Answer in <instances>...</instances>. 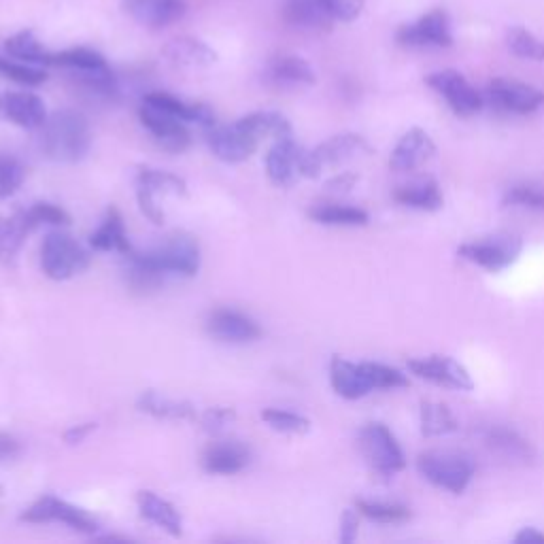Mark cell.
<instances>
[{"label": "cell", "mask_w": 544, "mask_h": 544, "mask_svg": "<svg viewBox=\"0 0 544 544\" xmlns=\"http://www.w3.org/2000/svg\"><path fill=\"white\" fill-rule=\"evenodd\" d=\"M39 130V149L51 162H81L92 147V130L88 119L71 109L56 111L47 117V122Z\"/></svg>", "instance_id": "1"}, {"label": "cell", "mask_w": 544, "mask_h": 544, "mask_svg": "<svg viewBox=\"0 0 544 544\" xmlns=\"http://www.w3.org/2000/svg\"><path fill=\"white\" fill-rule=\"evenodd\" d=\"M330 383L340 398L360 400L374 389L406 387L408 379L391 366L379 362H349L336 355L330 364Z\"/></svg>", "instance_id": "2"}, {"label": "cell", "mask_w": 544, "mask_h": 544, "mask_svg": "<svg viewBox=\"0 0 544 544\" xmlns=\"http://www.w3.org/2000/svg\"><path fill=\"white\" fill-rule=\"evenodd\" d=\"M92 255L71 234L49 232L41 245V270L54 281H68L90 268Z\"/></svg>", "instance_id": "3"}, {"label": "cell", "mask_w": 544, "mask_h": 544, "mask_svg": "<svg viewBox=\"0 0 544 544\" xmlns=\"http://www.w3.org/2000/svg\"><path fill=\"white\" fill-rule=\"evenodd\" d=\"M417 470L434 487L451 493H464L474 476V462L466 453L428 451L419 455Z\"/></svg>", "instance_id": "4"}, {"label": "cell", "mask_w": 544, "mask_h": 544, "mask_svg": "<svg viewBox=\"0 0 544 544\" xmlns=\"http://www.w3.org/2000/svg\"><path fill=\"white\" fill-rule=\"evenodd\" d=\"M357 447H360L366 464L383 476L398 474L406 466L398 440L385 423H366L357 436Z\"/></svg>", "instance_id": "5"}, {"label": "cell", "mask_w": 544, "mask_h": 544, "mask_svg": "<svg viewBox=\"0 0 544 544\" xmlns=\"http://www.w3.org/2000/svg\"><path fill=\"white\" fill-rule=\"evenodd\" d=\"M143 258L166 277H194L200 268V247L192 236L177 234L156 249L145 251Z\"/></svg>", "instance_id": "6"}, {"label": "cell", "mask_w": 544, "mask_h": 544, "mask_svg": "<svg viewBox=\"0 0 544 544\" xmlns=\"http://www.w3.org/2000/svg\"><path fill=\"white\" fill-rule=\"evenodd\" d=\"M366 149H368V143L364 141V136L353 134V132L336 134L332 136V139L317 145L313 151H304L302 162H300V177L315 179L326 168L343 164L351 160L355 153L366 151Z\"/></svg>", "instance_id": "7"}, {"label": "cell", "mask_w": 544, "mask_h": 544, "mask_svg": "<svg viewBox=\"0 0 544 544\" xmlns=\"http://www.w3.org/2000/svg\"><path fill=\"white\" fill-rule=\"evenodd\" d=\"M521 249V238L510 234H496L483 238V241L464 243L457 249V255L489 272H500L517 262Z\"/></svg>", "instance_id": "8"}, {"label": "cell", "mask_w": 544, "mask_h": 544, "mask_svg": "<svg viewBox=\"0 0 544 544\" xmlns=\"http://www.w3.org/2000/svg\"><path fill=\"white\" fill-rule=\"evenodd\" d=\"M20 519L26 523H62L81 534H94L98 530V521L90 513L56 496L39 498L24 510Z\"/></svg>", "instance_id": "9"}, {"label": "cell", "mask_w": 544, "mask_h": 544, "mask_svg": "<svg viewBox=\"0 0 544 544\" xmlns=\"http://www.w3.org/2000/svg\"><path fill=\"white\" fill-rule=\"evenodd\" d=\"M493 107L515 115H530L544 105V92L515 79H493L487 88Z\"/></svg>", "instance_id": "10"}, {"label": "cell", "mask_w": 544, "mask_h": 544, "mask_svg": "<svg viewBox=\"0 0 544 544\" xmlns=\"http://www.w3.org/2000/svg\"><path fill=\"white\" fill-rule=\"evenodd\" d=\"M428 85L447 100L455 115L472 117L483 109V96L476 92L464 75L457 71H438L428 75Z\"/></svg>", "instance_id": "11"}, {"label": "cell", "mask_w": 544, "mask_h": 544, "mask_svg": "<svg viewBox=\"0 0 544 544\" xmlns=\"http://www.w3.org/2000/svg\"><path fill=\"white\" fill-rule=\"evenodd\" d=\"M408 370L417 374L419 379L432 381L442 387H451L459 391L474 389V381L466 366H462L449 355H430L419 357V360H408Z\"/></svg>", "instance_id": "12"}, {"label": "cell", "mask_w": 544, "mask_h": 544, "mask_svg": "<svg viewBox=\"0 0 544 544\" xmlns=\"http://www.w3.org/2000/svg\"><path fill=\"white\" fill-rule=\"evenodd\" d=\"M139 119H141V124L147 128V132L166 151L183 153L187 147L192 145L190 130H187L185 122H181V119L175 115H170L158 107H151V105H147V102H143V107L139 111Z\"/></svg>", "instance_id": "13"}, {"label": "cell", "mask_w": 544, "mask_h": 544, "mask_svg": "<svg viewBox=\"0 0 544 544\" xmlns=\"http://www.w3.org/2000/svg\"><path fill=\"white\" fill-rule=\"evenodd\" d=\"M396 39L404 47H451L453 34L445 11H430L417 22L406 24L398 30Z\"/></svg>", "instance_id": "14"}, {"label": "cell", "mask_w": 544, "mask_h": 544, "mask_svg": "<svg viewBox=\"0 0 544 544\" xmlns=\"http://www.w3.org/2000/svg\"><path fill=\"white\" fill-rule=\"evenodd\" d=\"M207 141L213 156L226 164H241L249 160L253 153L258 151V145L262 143L258 136H253L238 122L232 126L213 128L207 136Z\"/></svg>", "instance_id": "15"}, {"label": "cell", "mask_w": 544, "mask_h": 544, "mask_svg": "<svg viewBox=\"0 0 544 544\" xmlns=\"http://www.w3.org/2000/svg\"><path fill=\"white\" fill-rule=\"evenodd\" d=\"M207 332L219 343L245 345L262 336L260 323L236 309H215L207 317Z\"/></svg>", "instance_id": "16"}, {"label": "cell", "mask_w": 544, "mask_h": 544, "mask_svg": "<svg viewBox=\"0 0 544 544\" xmlns=\"http://www.w3.org/2000/svg\"><path fill=\"white\" fill-rule=\"evenodd\" d=\"M302 156L304 151L294 141L292 134L275 139V143H272V147L266 153V162H264L268 179L279 187L292 185L300 177Z\"/></svg>", "instance_id": "17"}, {"label": "cell", "mask_w": 544, "mask_h": 544, "mask_svg": "<svg viewBox=\"0 0 544 544\" xmlns=\"http://www.w3.org/2000/svg\"><path fill=\"white\" fill-rule=\"evenodd\" d=\"M0 117L20 128L39 130L47 122V109L37 94L0 92Z\"/></svg>", "instance_id": "18"}, {"label": "cell", "mask_w": 544, "mask_h": 544, "mask_svg": "<svg viewBox=\"0 0 544 544\" xmlns=\"http://www.w3.org/2000/svg\"><path fill=\"white\" fill-rule=\"evenodd\" d=\"M434 153L436 145L432 141V136L421 128H411L398 141L394 151H391L389 166L398 170V173H408V170H415L428 160H432Z\"/></svg>", "instance_id": "19"}, {"label": "cell", "mask_w": 544, "mask_h": 544, "mask_svg": "<svg viewBox=\"0 0 544 544\" xmlns=\"http://www.w3.org/2000/svg\"><path fill=\"white\" fill-rule=\"evenodd\" d=\"M122 7L132 20L149 28L173 24L185 11L181 0H122Z\"/></svg>", "instance_id": "20"}, {"label": "cell", "mask_w": 544, "mask_h": 544, "mask_svg": "<svg viewBox=\"0 0 544 544\" xmlns=\"http://www.w3.org/2000/svg\"><path fill=\"white\" fill-rule=\"evenodd\" d=\"M283 20L300 30L323 32L332 28L334 15L323 0H285Z\"/></svg>", "instance_id": "21"}, {"label": "cell", "mask_w": 544, "mask_h": 544, "mask_svg": "<svg viewBox=\"0 0 544 544\" xmlns=\"http://www.w3.org/2000/svg\"><path fill=\"white\" fill-rule=\"evenodd\" d=\"M136 506H139L143 519L160 527V530L166 532L168 536L179 538L183 534V519L179 515V510L175 508V504L160 498L158 493L147 489L139 491L136 493Z\"/></svg>", "instance_id": "22"}, {"label": "cell", "mask_w": 544, "mask_h": 544, "mask_svg": "<svg viewBox=\"0 0 544 544\" xmlns=\"http://www.w3.org/2000/svg\"><path fill=\"white\" fill-rule=\"evenodd\" d=\"M249 449L241 442H215L202 455V468L209 474L232 476L249 466Z\"/></svg>", "instance_id": "23"}, {"label": "cell", "mask_w": 544, "mask_h": 544, "mask_svg": "<svg viewBox=\"0 0 544 544\" xmlns=\"http://www.w3.org/2000/svg\"><path fill=\"white\" fill-rule=\"evenodd\" d=\"M147 105L151 107H158L170 115H175L179 117L181 122L185 124H200L204 128H213L215 126V115L213 111L207 107V105H202V102H183L179 98H175L173 94H168V92H149L145 96Z\"/></svg>", "instance_id": "24"}, {"label": "cell", "mask_w": 544, "mask_h": 544, "mask_svg": "<svg viewBox=\"0 0 544 544\" xmlns=\"http://www.w3.org/2000/svg\"><path fill=\"white\" fill-rule=\"evenodd\" d=\"M483 440L493 453L506 459V462L527 464L534 457L530 442L521 438L515 430L504 428V425H491L483 432Z\"/></svg>", "instance_id": "25"}, {"label": "cell", "mask_w": 544, "mask_h": 544, "mask_svg": "<svg viewBox=\"0 0 544 544\" xmlns=\"http://www.w3.org/2000/svg\"><path fill=\"white\" fill-rule=\"evenodd\" d=\"M141 413L151 415L153 419L164 421H198V411L192 402L175 400L156 394V391H145V394L136 402Z\"/></svg>", "instance_id": "26"}, {"label": "cell", "mask_w": 544, "mask_h": 544, "mask_svg": "<svg viewBox=\"0 0 544 544\" xmlns=\"http://www.w3.org/2000/svg\"><path fill=\"white\" fill-rule=\"evenodd\" d=\"M90 245L96 251H117L122 255H128L134 251L128 241L124 217L115 207L107 211L102 224L90 234Z\"/></svg>", "instance_id": "27"}, {"label": "cell", "mask_w": 544, "mask_h": 544, "mask_svg": "<svg viewBox=\"0 0 544 544\" xmlns=\"http://www.w3.org/2000/svg\"><path fill=\"white\" fill-rule=\"evenodd\" d=\"M162 54L177 66L187 68H207L217 62L215 51L200 39L192 37H179L170 41Z\"/></svg>", "instance_id": "28"}, {"label": "cell", "mask_w": 544, "mask_h": 544, "mask_svg": "<svg viewBox=\"0 0 544 544\" xmlns=\"http://www.w3.org/2000/svg\"><path fill=\"white\" fill-rule=\"evenodd\" d=\"M268 81L277 85H313L317 75L313 66L300 56H277L268 62Z\"/></svg>", "instance_id": "29"}, {"label": "cell", "mask_w": 544, "mask_h": 544, "mask_svg": "<svg viewBox=\"0 0 544 544\" xmlns=\"http://www.w3.org/2000/svg\"><path fill=\"white\" fill-rule=\"evenodd\" d=\"M394 200L404 204V207L419 209V211H438L442 207V202H445L436 179L432 177H423L398 187V190L394 192Z\"/></svg>", "instance_id": "30"}, {"label": "cell", "mask_w": 544, "mask_h": 544, "mask_svg": "<svg viewBox=\"0 0 544 544\" xmlns=\"http://www.w3.org/2000/svg\"><path fill=\"white\" fill-rule=\"evenodd\" d=\"M34 232L24 211H17L13 217L0 219V262H11L15 253L22 249L26 236Z\"/></svg>", "instance_id": "31"}, {"label": "cell", "mask_w": 544, "mask_h": 544, "mask_svg": "<svg viewBox=\"0 0 544 544\" xmlns=\"http://www.w3.org/2000/svg\"><path fill=\"white\" fill-rule=\"evenodd\" d=\"M245 130H249L253 136L258 139H281V136L292 134V124L281 113H272V111H258L238 119Z\"/></svg>", "instance_id": "32"}, {"label": "cell", "mask_w": 544, "mask_h": 544, "mask_svg": "<svg viewBox=\"0 0 544 544\" xmlns=\"http://www.w3.org/2000/svg\"><path fill=\"white\" fill-rule=\"evenodd\" d=\"M309 217L323 226H366L370 219L364 209L345 204H319L309 211Z\"/></svg>", "instance_id": "33"}, {"label": "cell", "mask_w": 544, "mask_h": 544, "mask_svg": "<svg viewBox=\"0 0 544 544\" xmlns=\"http://www.w3.org/2000/svg\"><path fill=\"white\" fill-rule=\"evenodd\" d=\"M457 421L445 404L421 402V434L428 438L447 436L457 432Z\"/></svg>", "instance_id": "34"}, {"label": "cell", "mask_w": 544, "mask_h": 544, "mask_svg": "<svg viewBox=\"0 0 544 544\" xmlns=\"http://www.w3.org/2000/svg\"><path fill=\"white\" fill-rule=\"evenodd\" d=\"M7 54L24 60V62H32V64H47L49 60V51H45V47L39 43V39L34 37L32 30H22L13 34L11 39H7L5 43Z\"/></svg>", "instance_id": "35"}, {"label": "cell", "mask_w": 544, "mask_h": 544, "mask_svg": "<svg viewBox=\"0 0 544 544\" xmlns=\"http://www.w3.org/2000/svg\"><path fill=\"white\" fill-rule=\"evenodd\" d=\"M262 421L275 432L289 436H302L311 430V421L304 415H298L294 411H283V408H264Z\"/></svg>", "instance_id": "36"}, {"label": "cell", "mask_w": 544, "mask_h": 544, "mask_svg": "<svg viewBox=\"0 0 544 544\" xmlns=\"http://www.w3.org/2000/svg\"><path fill=\"white\" fill-rule=\"evenodd\" d=\"M75 81L81 88L96 98H113L117 94L115 75L109 66L90 68V71H75Z\"/></svg>", "instance_id": "37"}, {"label": "cell", "mask_w": 544, "mask_h": 544, "mask_svg": "<svg viewBox=\"0 0 544 544\" xmlns=\"http://www.w3.org/2000/svg\"><path fill=\"white\" fill-rule=\"evenodd\" d=\"M47 64L71 68V71H90V68L107 66V60L102 58L98 51L85 49V47H75V49L60 51V54H49Z\"/></svg>", "instance_id": "38"}, {"label": "cell", "mask_w": 544, "mask_h": 544, "mask_svg": "<svg viewBox=\"0 0 544 544\" xmlns=\"http://www.w3.org/2000/svg\"><path fill=\"white\" fill-rule=\"evenodd\" d=\"M136 185L149 187L153 194L170 192L177 196H187V183L181 177L158 168H141L139 173H136Z\"/></svg>", "instance_id": "39"}, {"label": "cell", "mask_w": 544, "mask_h": 544, "mask_svg": "<svg viewBox=\"0 0 544 544\" xmlns=\"http://www.w3.org/2000/svg\"><path fill=\"white\" fill-rule=\"evenodd\" d=\"M357 513L364 515L366 519H372L377 523H404L411 519V510L400 504L389 502H370V500H357L355 502Z\"/></svg>", "instance_id": "40"}, {"label": "cell", "mask_w": 544, "mask_h": 544, "mask_svg": "<svg viewBox=\"0 0 544 544\" xmlns=\"http://www.w3.org/2000/svg\"><path fill=\"white\" fill-rule=\"evenodd\" d=\"M508 49L513 51L515 56L523 60H534L542 62L544 60V43L536 39L530 30L525 28H513L508 32Z\"/></svg>", "instance_id": "41"}, {"label": "cell", "mask_w": 544, "mask_h": 544, "mask_svg": "<svg viewBox=\"0 0 544 544\" xmlns=\"http://www.w3.org/2000/svg\"><path fill=\"white\" fill-rule=\"evenodd\" d=\"M26 219L30 221V226L37 230L39 226H68L71 224V215H68L62 207H56L51 202H34L32 207L24 209Z\"/></svg>", "instance_id": "42"}, {"label": "cell", "mask_w": 544, "mask_h": 544, "mask_svg": "<svg viewBox=\"0 0 544 544\" xmlns=\"http://www.w3.org/2000/svg\"><path fill=\"white\" fill-rule=\"evenodd\" d=\"M24 177H26V170L22 162L13 156L0 153V200H5L20 190Z\"/></svg>", "instance_id": "43"}, {"label": "cell", "mask_w": 544, "mask_h": 544, "mask_svg": "<svg viewBox=\"0 0 544 544\" xmlns=\"http://www.w3.org/2000/svg\"><path fill=\"white\" fill-rule=\"evenodd\" d=\"M504 204L506 207L544 211V192L532 185H515L504 194Z\"/></svg>", "instance_id": "44"}, {"label": "cell", "mask_w": 544, "mask_h": 544, "mask_svg": "<svg viewBox=\"0 0 544 544\" xmlns=\"http://www.w3.org/2000/svg\"><path fill=\"white\" fill-rule=\"evenodd\" d=\"M0 73L17 83H24V85H41L47 79V73L41 71V68L17 64V62L3 60V58H0Z\"/></svg>", "instance_id": "45"}, {"label": "cell", "mask_w": 544, "mask_h": 544, "mask_svg": "<svg viewBox=\"0 0 544 544\" xmlns=\"http://www.w3.org/2000/svg\"><path fill=\"white\" fill-rule=\"evenodd\" d=\"M236 413H234V408H228V406H213V408H207V411L200 413L198 421L200 425L207 432L211 434H217L221 430H226L228 425L234 421Z\"/></svg>", "instance_id": "46"}, {"label": "cell", "mask_w": 544, "mask_h": 544, "mask_svg": "<svg viewBox=\"0 0 544 544\" xmlns=\"http://www.w3.org/2000/svg\"><path fill=\"white\" fill-rule=\"evenodd\" d=\"M136 202H139L141 213L151 221V224L162 226L164 224V213L158 207L156 202V194H153L149 187L145 185H136Z\"/></svg>", "instance_id": "47"}, {"label": "cell", "mask_w": 544, "mask_h": 544, "mask_svg": "<svg viewBox=\"0 0 544 544\" xmlns=\"http://www.w3.org/2000/svg\"><path fill=\"white\" fill-rule=\"evenodd\" d=\"M323 3L338 22H353L364 9V0H323Z\"/></svg>", "instance_id": "48"}, {"label": "cell", "mask_w": 544, "mask_h": 544, "mask_svg": "<svg viewBox=\"0 0 544 544\" xmlns=\"http://www.w3.org/2000/svg\"><path fill=\"white\" fill-rule=\"evenodd\" d=\"M357 527H360V521H357L355 510H345L340 517V542L351 544L357 538Z\"/></svg>", "instance_id": "49"}, {"label": "cell", "mask_w": 544, "mask_h": 544, "mask_svg": "<svg viewBox=\"0 0 544 544\" xmlns=\"http://www.w3.org/2000/svg\"><path fill=\"white\" fill-rule=\"evenodd\" d=\"M20 453H22L20 440L7 432H0V462H11V459L20 457Z\"/></svg>", "instance_id": "50"}, {"label": "cell", "mask_w": 544, "mask_h": 544, "mask_svg": "<svg viewBox=\"0 0 544 544\" xmlns=\"http://www.w3.org/2000/svg\"><path fill=\"white\" fill-rule=\"evenodd\" d=\"M94 430H96V423H92V421L90 423H79V425H73V428H68L64 432V440L68 442V445H79V442H83Z\"/></svg>", "instance_id": "51"}, {"label": "cell", "mask_w": 544, "mask_h": 544, "mask_svg": "<svg viewBox=\"0 0 544 544\" xmlns=\"http://www.w3.org/2000/svg\"><path fill=\"white\" fill-rule=\"evenodd\" d=\"M355 183H357V175L343 173V175H336L334 179L328 181V190H332V192H349Z\"/></svg>", "instance_id": "52"}, {"label": "cell", "mask_w": 544, "mask_h": 544, "mask_svg": "<svg viewBox=\"0 0 544 544\" xmlns=\"http://www.w3.org/2000/svg\"><path fill=\"white\" fill-rule=\"evenodd\" d=\"M517 544H544V532L536 530V527H523V530L515 536Z\"/></svg>", "instance_id": "53"}]
</instances>
